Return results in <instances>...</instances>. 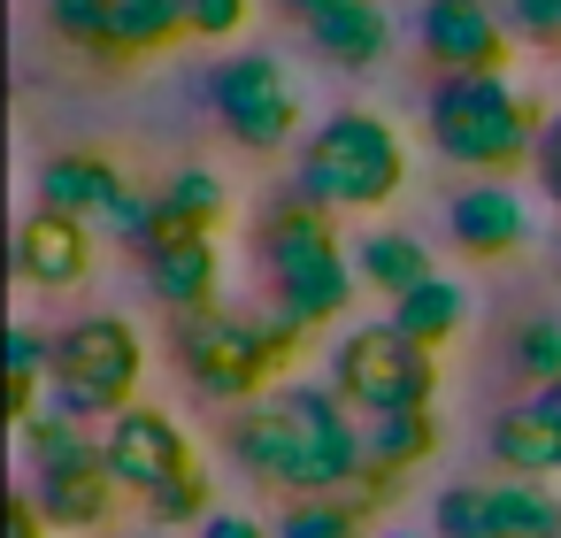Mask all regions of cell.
Segmentation results:
<instances>
[{
  "instance_id": "cell-1",
  "label": "cell",
  "mask_w": 561,
  "mask_h": 538,
  "mask_svg": "<svg viewBox=\"0 0 561 538\" xmlns=\"http://www.w3.org/2000/svg\"><path fill=\"white\" fill-rule=\"evenodd\" d=\"M231 454L293 500H316V492L354 500V484H362V415L331 385H285V392L247 400L231 415Z\"/></svg>"
},
{
  "instance_id": "cell-14",
  "label": "cell",
  "mask_w": 561,
  "mask_h": 538,
  "mask_svg": "<svg viewBox=\"0 0 561 538\" xmlns=\"http://www.w3.org/2000/svg\"><path fill=\"white\" fill-rule=\"evenodd\" d=\"M438 454V408H408V415H362V484L354 500L362 507H385L400 500V477L415 461Z\"/></svg>"
},
{
  "instance_id": "cell-31",
  "label": "cell",
  "mask_w": 561,
  "mask_h": 538,
  "mask_svg": "<svg viewBox=\"0 0 561 538\" xmlns=\"http://www.w3.org/2000/svg\"><path fill=\"white\" fill-rule=\"evenodd\" d=\"M108 9H116V0H47V24H55L70 47H85V55H93V39H101V24H108Z\"/></svg>"
},
{
  "instance_id": "cell-22",
  "label": "cell",
  "mask_w": 561,
  "mask_h": 538,
  "mask_svg": "<svg viewBox=\"0 0 561 538\" xmlns=\"http://www.w3.org/2000/svg\"><path fill=\"white\" fill-rule=\"evenodd\" d=\"M484 500H492L500 538H561V492H553V484H538V477H500V484H484Z\"/></svg>"
},
{
  "instance_id": "cell-8",
  "label": "cell",
  "mask_w": 561,
  "mask_h": 538,
  "mask_svg": "<svg viewBox=\"0 0 561 538\" xmlns=\"http://www.w3.org/2000/svg\"><path fill=\"white\" fill-rule=\"evenodd\" d=\"M24 438H32V507L47 515V530H101L124 492L108 477L101 438H85V423H70L55 408L39 423H24Z\"/></svg>"
},
{
  "instance_id": "cell-28",
  "label": "cell",
  "mask_w": 561,
  "mask_h": 538,
  "mask_svg": "<svg viewBox=\"0 0 561 538\" xmlns=\"http://www.w3.org/2000/svg\"><path fill=\"white\" fill-rule=\"evenodd\" d=\"M147 515H154V530H178V523H208L216 515V477L208 469H193V477H178V484H162L154 500H147Z\"/></svg>"
},
{
  "instance_id": "cell-13",
  "label": "cell",
  "mask_w": 561,
  "mask_h": 538,
  "mask_svg": "<svg viewBox=\"0 0 561 538\" xmlns=\"http://www.w3.org/2000/svg\"><path fill=\"white\" fill-rule=\"evenodd\" d=\"M446 239H454L469 262H507V254L530 247V208H523V193H515L507 178H477V185L454 193Z\"/></svg>"
},
{
  "instance_id": "cell-37",
  "label": "cell",
  "mask_w": 561,
  "mask_h": 538,
  "mask_svg": "<svg viewBox=\"0 0 561 538\" xmlns=\"http://www.w3.org/2000/svg\"><path fill=\"white\" fill-rule=\"evenodd\" d=\"M385 538H423V530H385Z\"/></svg>"
},
{
  "instance_id": "cell-2",
  "label": "cell",
  "mask_w": 561,
  "mask_h": 538,
  "mask_svg": "<svg viewBox=\"0 0 561 538\" xmlns=\"http://www.w3.org/2000/svg\"><path fill=\"white\" fill-rule=\"evenodd\" d=\"M308 346V323H293L285 308H201L178 316V369L193 392L208 400H262V385H277Z\"/></svg>"
},
{
  "instance_id": "cell-17",
  "label": "cell",
  "mask_w": 561,
  "mask_h": 538,
  "mask_svg": "<svg viewBox=\"0 0 561 538\" xmlns=\"http://www.w3.org/2000/svg\"><path fill=\"white\" fill-rule=\"evenodd\" d=\"M308 39L331 70H369L392 55V16H385V0H323L308 16Z\"/></svg>"
},
{
  "instance_id": "cell-30",
  "label": "cell",
  "mask_w": 561,
  "mask_h": 538,
  "mask_svg": "<svg viewBox=\"0 0 561 538\" xmlns=\"http://www.w3.org/2000/svg\"><path fill=\"white\" fill-rule=\"evenodd\" d=\"M492 9L507 16L515 39H530V47H561V0H492Z\"/></svg>"
},
{
  "instance_id": "cell-27",
  "label": "cell",
  "mask_w": 561,
  "mask_h": 538,
  "mask_svg": "<svg viewBox=\"0 0 561 538\" xmlns=\"http://www.w3.org/2000/svg\"><path fill=\"white\" fill-rule=\"evenodd\" d=\"M431 538H500L484 484H446L438 507H431Z\"/></svg>"
},
{
  "instance_id": "cell-24",
  "label": "cell",
  "mask_w": 561,
  "mask_h": 538,
  "mask_svg": "<svg viewBox=\"0 0 561 538\" xmlns=\"http://www.w3.org/2000/svg\"><path fill=\"white\" fill-rule=\"evenodd\" d=\"M47 377H55V339L39 323H9V423H39Z\"/></svg>"
},
{
  "instance_id": "cell-26",
  "label": "cell",
  "mask_w": 561,
  "mask_h": 538,
  "mask_svg": "<svg viewBox=\"0 0 561 538\" xmlns=\"http://www.w3.org/2000/svg\"><path fill=\"white\" fill-rule=\"evenodd\" d=\"M507 369L538 385H561V316H523L515 339H507Z\"/></svg>"
},
{
  "instance_id": "cell-18",
  "label": "cell",
  "mask_w": 561,
  "mask_h": 538,
  "mask_svg": "<svg viewBox=\"0 0 561 538\" xmlns=\"http://www.w3.org/2000/svg\"><path fill=\"white\" fill-rule=\"evenodd\" d=\"M178 39H185V9H178V0H116L101 39H93V55L101 62H154Z\"/></svg>"
},
{
  "instance_id": "cell-21",
  "label": "cell",
  "mask_w": 561,
  "mask_h": 538,
  "mask_svg": "<svg viewBox=\"0 0 561 538\" xmlns=\"http://www.w3.org/2000/svg\"><path fill=\"white\" fill-rule=\"evenodd\" d=\"M392 323H400L415 346L438 354V346H454V331L469 323V293H461L454 277H423L408 300H392Z\"/></svg>"
},
{
  "instance_id": "cell-5",
  "label": "cell",
  "mask_w": 561,
  "mask_h": 538,
  "mask_svg": "<svg viewBox=\"0 0 561 538\" xmlns=\"http://www.w3.org/2000/svg\"><path fill=\"white\" fill-rule=\"evenodd\" d=\"M431 147L477 178H507L538 154V131H546V108L530 93H515L507 78H438L431 85Z\"/></svg>"
},
{
  "instance_id": "cell-34",
  "label": "cell",
  "mask_w": 561,
  "mask_h": 538,
  "mask_svg": "<svg viewBox=\"0 0 561 538\" xmlns=\"http://www.w3.org/2000/svg\"><path fill=\"white\" fill-rule=\"evenodd\" d=\"M9 538H47V515L32 507V492H16V500H9Z\"/></svg>"
},
{
  "instance_id": "cell-25",
  "label": "cell",
  "mask_w": 561,
  "mask_h": 538,
  "mask_svg": "<svg viewBox=\"0 0 561 538\" xmlns=\"http://www.w3.org/2000/svg\"><path fill=\"white\" fill-rule=\"evenodd\" d=\"M362 523H369L362 500H346V492H316V500H293V507L270 523V538H362Z\"/></svg>"
},
{
  "instance_id": "cell-36",
  "label": "cell",
  "mask_w": 561,
  "mask_h": 538,
  "mask_svg": "<svg viewBox=\"0 0 561 538\" xmlns=\"http://www.w3.org/2000/svg\"><path fill=\"white\" fill-rule=\"evenodd\" d=\"M277 9H285V16H300V24H308V16H316V9H323V0H277Z\"/></svg>"
},
{
  "instance_id": "cell-11",
  "label": "cell",
  "mask_w": 561,
  "mask_h": 538,
  "mask_svg": "<svg viewBox=\"0 0 561 538\" xmlns=\"http://www.w3.org/2000/svg\"><path fill=\"white\" fill-rule=\"evenodd\" d=\"M415 39L438 62V78H507V47H515L492 0H423Z\"/></svg>"
},
{
  "instance_id": "cell-32",
  "label": "cell",
  "mask_w": 561,
  "mask_h": 538,
  "mask_svg": "<svg viewBox=\"0 0 561 538\" xmlns=\"http://www.w3.org/2000/svg\"><path fill=\"white\" fill-rule=\"evenodd\" d=\"M530 178H538V193L561 208V108L546 116V131H538V154H530Z\"/></svg>"
},
{
  "instance_id": "cell-33",
  "label": "cell",
  "mask_w": 561,
  "mask_h": 538,
  "mask_svg": "<svg viewBox=\"0 0 561 538\" xmlns=\"http://www.w3.org/2000/svg\"><path fill=\"white\" fill-rule=\"evenodd\" d=\"M201 538H270L254 515H239V507H216L208 523H201Z\"/></svg>"
},
{
  "instance_id": "cell-29",
  "label": "cell",
  "mask_w": 561,
  "mask_h": 538,
  "mask_svg": "<svg viewBox=\"0 0 561 538\" xmlns=\"http://www.w3.org/2000/svg\"><path fill=\"white\" fill-rule=\"evenodd\" d=\"M178 9H185V39H239L254 0H178Z\"/></svg>"
},
{
  "instance_id": "cell-23",
  "label": "cell",
  "mask_w": 561,
  "mask_h": 538,
  "mask_svg": "<svg viewBox=\"0 0 561 538\" xmlns=\"http://www.w3.org/2000/svg\"><path fill=\"white\" fill-rule=\"evenodd\" d=\"M154 201H162V216H170L178 231H216V224L231 216V193H224V178H216V170H201V162L170 170V178L154 185Z\"/></svg>"
},
{
  "instance_id": "cell-38",
  "label": "cell",
  "mask_w": 561,
  "mask_h": 538,
  "mask_svg": "<svg viewBox=\"0 0 561 538\" xmlns=\"http://www.w3.org/2000/svg\"><path fill=\"white\" fill-rule=\"evenodd\" d=\"M139 538H162V530H139Z\"/></svg>"
},
{
  "instance_id": "cell-15",
  "label": "cell",
  "mask_w": 561,
  "mask_h": 538,
  "mask_svg": "<svg viewBox=\"0 0 561 538\" xmlns=\"http://www.w3.org/2000/svg\"><path fill=\"white\" fill-rule=\"evenodd\" d=\"M139 277H147V293H154L162 308H178V316L224 308V300H216V285H224V254H216L208 231H178V224H170V231L139 254Z\"/></svg>"
},
{
  "instance_id": "cell-19",
  "label": "cell",
  "mask_w": 561,
  "mask_h": 538,
  "mask_svg": "<svg viewBox=\"0 0 561 538\" xmlns=\"http://www.w3.org/2000/svg\"><path fill=\"white\" fill-rule=\"evenodd\" d=\"M346 254H354L362 293H377V300H408L423 277H438V270H431V247H423L415 231H392V224H385V231H362Z\"/></svg>"
},
{
  "instance_id": "cell-4",
  "label": "cell",
  "mask_w": 561,
  "mask_h": 538,
  "mask_svg": "<svg viewBox=\"0 0 561 538\" xmlns=\"http://www.w3.org/2000/svg\"><path fill=\"white\" fill-rule=\"evenodd\" d=\"M254 254H262V277H270V308H285V316L308 323V331L339 323V316L354 308V293H362L354 254L339 247V224H331L323 208H308L300 193L262 216Z\"/></svg>"
},
{
  "instance_id": "cell-3",
  "label": "cell",
  "mask_w": 561,
  "mask_h": 538,
  "mask_svg": "<svg viewBox=\"0 0 561 538\" xmlns=\"http://www.w3.org/2000/svg\"><path fill=\"white\" fill-rule=\"evenodd\" d=\"M400 185H408V139L369 108L323 116L293 170V193L323 216H369V208L400 201Z\"/></svg>"
},
{
  "instance_id": "cell-12",
  "label": "cell",
  "mask_w": 561,
  "mask_h": 538,
  "mask_svg": "<svg viewBox=\"0 0 561 538\" xmlns=\"http://www.w3.org/2000/svg\"><path fill=\"white\" fill-rule=\"evenodd\" d=\"M131 193H139V185H131L108 154H93V147L47 154V170H39V208H55V216H70V224H85V231H108Z\"/></svg>"
},
{
  "instance_id": "cell-6",
  "label": "cell",
  "mask_w": 561,
  "mask_h": 538,
  "mask_svg": "<svg viewBox=\"0 0 561 538\" xmlns=\"http://www.w3.org/2000/svg\"><path fill=\"white\" fill-rule=\"evenodd\" d=\"M139 377H147V339L124 316H78L55 339V415L70 423H108L124 408H139Z\"/></svg>"
},
{
  "instance_id": "cell-16",
  "label": "cell",
  "mask_w": 561,
  "mask_h": 538,
  "mask_svg": "<svg viewBox=\"0 0 561 538\" xmlns=\"http://www.w3.org/2000/svg\"><path fill=\"white\" fill-rule=\"evenodd\" d=\"M16 277L32 293H78L93 277V231L55 216V208H32L16 224Z\"/></svg>"
},
{
  "instance_id": "cell-35",
  "label": "cell",
  "mask_w": 561,
  "mask_h": 538,
  "mask_svg": "<svg viewBox=\"0 0 561 538\" xmlns=\"http://www.w3.org/2000/svg\"><path fill=\"white\" fill-rule=\"evenodd\" d=\"M530 408H538V415L561 431V385H538V392H530Z\"/></svg>"
},
{
  "instance_id": "cell-7",
  "label": "cell",
  "mask_w": 561,
  "mask_h": 538,
  "mask_svg": "<svg viewBox=\"0 0 561 538\" xmlns=\"http://www.w3.org/2000/svg\"><path fill=\"white\" fill-rule=\"evenodd\" d=\"M331 392L354 415H408V408H438V354L415 346L392 316L385 323H354L331 346Z\"/></svg>"
},
{
  "instance_id": "cell-9",
  "label": "cell",
  "mask_w": 561,
  "mask_h": 538,
  "mask_svg": "<svg viewBox=\"0 0 561 538\" xmlns=\"http://www.w3.org/2000/svg\"><path fill=\"white\" fill-rule=\"evenodd\" d=\"M208 108H216V124H224L247 154L293 147V139H300V116H308L293 70H285L277 55H224V62L208 70Z\"/></svg>"
},
{
  "instance_id": "cell-20",
  "label": "cell",
  "mask_w": 561,
  "mask_h": 538,
  "mask_svg": "<svg viewBox=\"0 0 561 538\" xmlns=\"http://www.w3.org/2000/svg\"><path fill=\"white\" fill-rule=\"evenodd\" d=\"M492 461L507 469V477H561V431L538 415V408H507V415H492Z\"/></svg>"
},
{
  "instance_id": "cell-10",
  "label": "cell",
  "mask_w": 561,
  "mask_h": 538,
  "mask_svg": "<svg viewBox=\"0 0 561 538\" xmlns=\"http://www.w3.org/2000/svg\"><path fill=\"white\" fill-rule=\"evenodd\" d=\"M101 454H108V477L124 484V492H139V500H154L162 484H178V477H193L201 469V454H193V438H185V423L170 415V408H124V415H108V431H101Z\"/></svg>"
}]
</instances>
